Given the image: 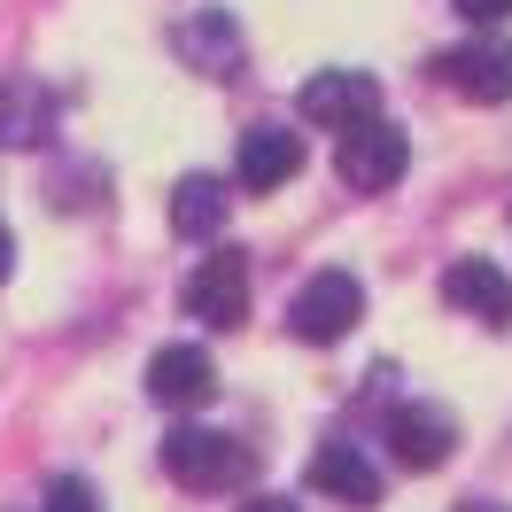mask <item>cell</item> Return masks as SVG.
Wrapping results in <instances>:
<instances>
[{
    "mask_svg": "<svg viewBox=\"0 0 512 512\" xmlns=\"http://www.w3.org/2000/svg\"><path fill=\"white\" fill-rule=\"evenodd\" d=\"M163 474L210 497V489H249L256 481V450L241 435H218V427H171L163 435Z\"/></svg>",
    "mask_w": 512,
    "mask_h": 512,
    "instance_id": "1",
    "label": "cell"
},
{
    "mask_svg": "<svg viewBox=\"0 0 512 512\" xmlns=\"http://www.w3.org/2000/svg\"><path fill=\"white\" fill-rule=\"evenodd\" d=\"M357 319H365V288H357V272H342V264L311 272V280L295 288V303H288L295 342H342Z\"/></svg>",
    "mask_w": 512,
    "mask_h": 512,
    "instance_id": "2",
    "label": "cell"
},
{
    "mask_svg": "<svg viewBox=\"0 0 512 512\" xmlns=\"http://www.w3.org/2000/svg\"><path fill=\"white\" fill-rule=\"evenodd\" d=\"M334 171H342L357 194H388L404 171H412V140L388 125V117H365V125L342 132V156H334Z\"/></svg>",
    "mask_w": 512,
    "mask_h": 512,
    "instance_id": "3",
    "label": "cell"
},
{
    "mask_svg": "<svg viewBox=\"0 0 512 512\" xmlns=\"http://www.w3.org/2000/svg\"><path fill=\"white\" fill-rule=\"evenodd\" d=\"M179 303H187V319H202V326H241L249 319V256L241 249H210L187 272Z\"/></svg>",
    "mask_w": 512,
    "mask_h": 512,
    "instance_id": "4",
    "label": "cell"
},
{
    "mask_svg": "<svg viewBox=\"0 0 512 512\" xmlns=\"http://www.w3.org/2000/svg\"><path fill=\"white\" fill-rule=\"evenodd\" d=\"M295 109H303V125H319V132H350L365 117H381V78L373 70H319L295 94Z\"/></svg>",
    "mask_w": 512,
    "mask_h": 512,
    "instance_id": "5",
    "label": "cell"
},
{
    "mask_svg": "<svg viewBox=\"0 0 512 512\" xmlns=\"http://www.w3.org/2000/svg\"><path fill=\"white\" fill-rule=\"evenodd\" d=\"M148 396L171 404V412L210 404V396H218V365H210V350H202V342H163V350L148 357Z\"/></svg>",
    "mask_w": 512,
    "mask_h": 512,
    "instance_id": "6",
    "label": "cell"
},
{
    "mask_svg": "<svg viewBox=\"0 0 512 512\" xmlns=\"http://www.w3.org/2000/svg\"><path fill=\"white\" fill-rule=\"evenodd\" d=\"M171 47H179V63L202 70V78H241V63H249L241 24H233L225 8H202V16H187V24L171 32Z\"/></svg>",
    "mask_w": 512,
    "mask_h": 512,
    "instance_id": "7",
    "label": "cell"
},
{
    "mask_svg": "<svg viewBox=\"0 0 512 512\" xmlns=\"http://www.w3.org/2000/svg\"><path fill=\"white\" fill-rule=\"evenodd\" d=\"M443 303L481 326H512V272H497L489 256H458L443 272Z\"/></svg>",
    "mask_w": 512,
    "mask_h": 512,
    "instance_id": "8",
    "label": "cell"
},
{
    "mask_svg": "<svg viewBox=\"0 0 512 512\" xmlns=\"http://www.w3.org/2000/svg\"><path fill=\"white\" fill-rule=\"evenodd\" d=\"M435 78H443L450 94L481 101V109H489V101H512V47H505V39H474V47L443 55Z\"/></svg>",
    "mask_w": 512,
    "mask_h": 512,
    "instance_id": "9",
    "label": "cell"
},
{
    "mask_svg": "<svg viewBox=\"0 0 512 512\" xmlns=\"http://www.w3.org/2000/svg\"><path fill=\"white\" fill-rule=\"evenodd\" d=\"M241 187L249 194H272V187H288L295 171H303V132H288V125H249L241 132Z\"/></svg>",
    "mask_w": 512,
    "mask_h": 512,
    "instance_id": "10",
    "label": "cell"
},
{
    "mask_svg": "<svg viewBox=\"0 0 512 512\" xmlns=\"http://www.w3.org/2000/svg\"><path fill=\"white\" fill-rule=\"evenodd\" d=\"M388 450H396L412 474H427V466H443L450 450H458V419H450L443 404H404V412L388 419Z\"/></svg>",
    "mask_w": 512,
    "mask_h": 512,
    "instance_id": "11",
    "label": "cell"
},
{
    "mask_svg": "<svg viewBox=\"0 0 512 512\" xmlns=\"http://www.w3.org/2000/svg\"><path fill=\"white\" fill-rule=\"evenodd\" d=\"M311 489L334 497V505H373V497H381V466L357 443H326L319 458H311Z\"/></svg>",
    "mask_w": 512,
    "mask_h": 512,
    "instance_id": "12",
    "label": "cell"
},
{
    "mask_svg": "<svg viewBox=\"0 0 512 512\" xmlns=\"http://www.w3.org/2000/svg\"><path fill=\"white\" fill-rule=\"evenodd\" d=\"M55 132V94L39 78H8L0 86V148H39Z\"/></svg>",
    "mask_w": 512,
    "mask_h": 512,
    "instance_id": "13",
    "label": "cell"
},
{
    "mask_svg": "<svg viewBox=\"0 0 512 512\" xmlns=\"http://www.w3.org/2000/svg\"><path fill=\"white\" fill-rule=\"evenodd\" d=\"M218 225H225V187L210 179V171H194V179L171 187V233L202 241V233H218Z\"/></svg>",
    "mask_w": 512,
    "mask_h": 512,
    "instance_id": "14",
    "label": "cell"
},
{
    "mask_svg": "<svg viewBox=\"0 0 512 512\" xmlns=\"http://www.w3.org/2000/svg\"><path fill=\"white\" fill-rule=\"evenodd\" d=\"M47 512H101L94 481H78V474H55V481H47Z\"/></svg>",
    "mask_w": 512,
    "mask_h": 512,
    "instance_id": "15",
    "label": "cell"
},
{
    "mask_svg": "<svg viewBox=\"0 0 512 512\" xmlns=\"http://www.w3.org/2000/svg\"><path fill=\"white\" fill-rule=\"evenodd\" d=\"M450 8H458L466 24H505L512 16V0H450Z\"/></svg>",
    "mask_w": 512,
    "mask_h": 512,
    "instance_id": "16",
    "label": "cell"
},
{
    "mask_svg": "<svg viewBox=\"0 0 512 512\" xmlns=\"http://www.w3.org/2000/svg\"><path fill=\"white\" fill-rule=\"evenodd\" d=\"M8 272H16V233L0 225V280H8Z\"/></svg>",
    "mask_w": 512,
    "mask_h": 512,
    "instance_id": "17",
    "label": "cell"
},
{
    "mask_svg": "<svg viewBox=\"0 0 512 512\" xmlns=\"http://www.w3.org/2000/svg\"><path fill=\"white\" fill-rule=\"evenodd\" d=\"M241 512H295V505H288V497H249Z\"/></svg>",
    "mask_w": 512,
    "mask_h": 512,
    "instance_id": "18",
    "label": "cell"
},
{
    "mask_svg": "<svg viewBox=\"0 0 512 512\" xmlns=\"http://www.w3.org/2000/svg\"><path fill=\"white\" fill-rule=\"evenodd\" d=\"M458 512H512V505H497V497H466Z\"/></svg>",
    "mask_w": 512,
    "mask_h": 512,
    "instance_id": "19",
    "label": "cell"
}]
</instances>
